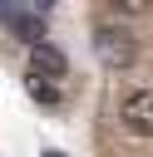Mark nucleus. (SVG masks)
Returning a JSON list of instances; mask_svg holds the SVG:
<instances>
[{
	"label": "nucleus",
	"mask_w": 153,
	"mask_h": 157,
	"mask_svg": "<svg viewBox=\"0 0 153 157\" xmlns=\"http://www.w3.org/2000/svg\"><path fill=\"white\" fill-rule=\"evenodd\" d=\"M25 88H30V98H35V103H44V108H54V103L64 98V93H59V88H54L49 78H35V74L25 78Z\"/></svg>",
	"instance_id": "nucleus-4"
},
{
	"label": "nucleus",
	"mask_w": 153,
	"mask_h": 157,
	"mask_svg": "<svg viewBox=\"0 0 153 157\" xmlns=\"http://www.w3.org/2000/svg\"><path fill=\"white\" fill-rule=\"evenodd\" d=\"M94 54H99L109 69H128V64L138 59V44H133V34H128V29H114V25H104V29L94 34Z\"/></svg>",
	"instance_id": "nucleus-1"
},
{
	"label": "nucleus",
	"mask_w": 153,
	"mask_h": 157,
	"mask_svg": "<svg viewBox=\"0 0 153 157\" xmlns=\"http://www.w3.org/2000/svg\"><path fill=\"white\" fill-rule=\"evenodd\" d=\"M30 74L54 83V78H64V74H69V59H64V54L44 39V44H35V49H30Z\"/></svg>",
	"instance_id": "nucleus-3"
},
{
	"label": "nucleus",
	"mask_w": 153,
	"mask_h": 157,
	"mask_svg": "<svg viewBox=\"0 0 153 157\" xmlns=\"http://www.w3.org/2000/svg\"><path fill=\"white\" fill-rule=\"evenodd\" d=\"M118 118H123V128H128V132L153 137V88H133V93H123Z\"/></svg>",
	"instance_id": "nucleus-2"
},
{
	"label": "nucleus",
	"mask_w": 153,
	"mask_h": 157,
	"mask_svg": "<svg viewBox=\"0 0 153 157\" xmlns=\"http://www.w3.org/2000/svg\"><path fill=\"white\" fill-rule=\"evenodd\" d=\"M114 15H143V5H138V0H123V5H118V0H114Z\"/></svg>",
	"instance_id": "nucleus-5"
}]
</instances>
